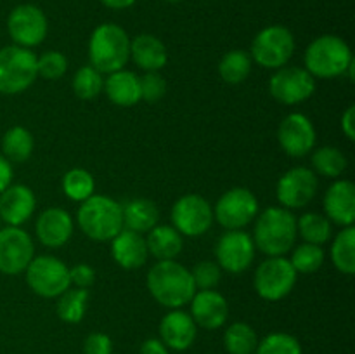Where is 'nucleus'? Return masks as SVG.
Returning a JSON list of instances; mask_svg holds the SVG:
<instances>
[{
  "mask_svg": "<svg viewBox=\"0 0 355 354\" xmlns=\"http://www.w3.org/2000/svg\"><path fill=\"white\" fill-rule=\"evenodd\" d=\"M318 191V177L307 167H295L277 180L276 194L284 208L307 207Z\"/></svg>",
  "mask_w": 355,
  "mask_h": 354,
  "instance_id": "obj_16",
  "label": "nucleus"
},
{
  "mask_svg": "<svg viewBox=\"0 0 355 354\" xmlns=\"http://www.w3.org/2000/svg\"><path fill=\"white\" fill-rule=\"evenodd\" d=\"M89 58L94 68L101 73L123 69L130 59V38L127 31L114 23L99 24L90 35Z\"/></svg>",
  "mask_w": 355,
  "mask_h": 354,
  "instance_id": "obj_3",
  "label": "nucleus"
},
{
  "mask_svg": "<svg viewBox=\"0 0 355 354\" xmlns=\"http://www.w3.org/2000/svg\"><path fill=\"white\" fill-rule=\"evenodd\" d=\"M277 139L286 155L305 156L315 144V128L312 121L302 113H291L281 121Z\"/></svg>",
  "mask_w": 355,
  "mask_h": 354,
  "instance_id": "obj_17",
  "label": "nucleus"
},
{
  "mask_svg": "<svg viewBox=\"0 0 355 354\" xmlns=\"http://www.w3.org/2000/svg\"><path fill=\"white\" fill-rule=\"evenodd\" d=\"M130 58L146 71H159L168 61L166 47L158 37L149 33L137 35L130 40Z\"/></svg>",
  "mask_w": 355,
  "mask_h": 354,
  "instance_id": "obj_24",
  "label": "nucleus"
},
{
  "mask_svg": "<svg viewBox=\"0 0 355 354\" xmlns=\"http://www.w3.org/2000/svg\"><path fill=\"white\" fill-rule=\"evenodd\" d=\"M255 243L248 233L232 229L224 233L215 245V255L220 269L231 274H239L252 266L255 259Z\"/></svg>",
  "mask_w": 355,
  "mask_h": 354,
  "instance_id": "obj_14",
  "label": "nucleus"
},
{
  "mask_svg": "<svg viewBox=\"0 0 355 354\" xmlns=\"http://www.w3.org/2000/svg\"><path fill=\"white\" fill-rule=\"evenodd\" d=\"M191 276H193L194 287L200 288V290H211L218 285L222 278L220 266L217 262H211V260H201L194 266V269L191 271Z\"/></svg>",
  "mask_w": 355,
  "mask_h": 354,
  "instance_id": "obj_40",
  "label": "nucleus"
},
{
  "mask_svg": "<svg viewBox=\"0 0 355 354\" xmlns=\"http://www.w3.org/2000/svg\"><path fill=\"white\" fill-rule=\"evenodd\" d=\"M355 108L354 106H349L347 108L345 113L342 115V130L343 134L347 135V139L349 141H354L355 139Z\"/></svg>",
  "mask_w": 355,
  "mask_h": 354,
  "instance_id": "obj_44",
  "label": "nucleus"
},
{
  "mask_svg": "<svg viewBox=\"0 0 355 354\" xmlns=\"http://www.w3.org/2000/svg\"><path fill=\"white\" fill-rule=\"evenodd\" d=\"M269 90L283 104H298L307 101L315 90V80L305 68H279L269 80Z\"/></svg>",
  "mask_w": 355,
  "mask_h": 354,
  "instance_id": "obj_15",
  "label": "nucleus"
},
{
  "mask_svg": "<svg viewBox=\"0 0 355 354\" xmlns=\"http://www.w3.org/2000/svg\"><path fill=\"white\" fill-rule=\"evenodd\" d=\"M331 259L336 269L343 274H354L355 271V228L347 226L335 238L331 246Z\"/></svg>",
  "mask_w": 355,
  "mask_h": 354,
  "instance_id": "obj_29",
  "label": "nucleus"
},
{
  "mask_svg": "<svg viewBox=\"0 0 355 354\" xmlns=\"http://www.w3.org/2000/svg\"><path fill=\"white\" fill-rule=\"evenodd\" d=\"M26 283L37 295L54 298L69 288V267L58 257L38 255L26 267Z\"/></svg>",
  "mask_w": 355,
  "mask_h": 354,
  "instance_id": "obj_7",
  "label": "nucleus"
},
{
  "mask_svg": "<svg viewBox=\"0 0 355 354\" xmlns=\"http://www.w3.org/2000/svg\"><path fill=\"white\" fill-rule=\"evenodd\" d=\"M298 273L288 259L281 257H269L263 260L255 271L253 285L257 294L270 302L281 301L293 290L297 283Z\"/></svg>",
  "mask_w": 355,
  "mask_h": 354,
  "instance_id": "obj_9",
  "label": "nucleus"
},
{
  "mask_svg": "<svg viewBox=\"0 0 355 354\" xmlns=\"http://www.w3.org/2000/svg\"><path fill=\"white\" fill-rule=\"evenodd\" d=\"M148 288L156 302L170 309L189 304L196 294L191 273L175 260H158L149 269Z\"/></svg>",
  "mask_w": 355,
  "mask_h": 354,
  "instance_id": "obj_1",
  "label": "nucleus"
},
{
  "mask_svg": "<svg viewBox=\"0 0 355 354\" xmlns=\"http://www.w3.org/2000/svg\"><path fill=\"white\" fill-rule=\"evenodd\" d=\"M166 2H172V3H175V2H180V0H166Z\"/></svg>",
  "mask_w": 355,
  "mask_h": 354,
  "instance_id": "obj_48",
  "label": "nucleus"
},
{
  "mask_svg": "<svg viewBox=\"0 0 355 354\" xmlns=\"http://www.w3.org/2000/svg\"><path fill=\"white\" fill-rule=\"evenodd\" d=\"M312 165L321 176L338 177L345 172L347 156L335 146H324L312 155Z\"/></svg>",
  "mask_w": 355,
  "mask_h": 354,
  "instance_id": "obj_35",
  "label": "nucleus"
},
{
  "mask_svg": "<svg viewBox=\"0 0 355 354\" xmlns=\"http://www.w3.org/2000/svg\"><path fill=\"white\" fill-rule=\"evenodd\" d=\"M352 61L349 44L336 35H322L315 38L305 51V69L319 78L345 75Z\"/></svg>",
  "mask_w": 355,
  "mask_h": 354,
  "instance_id": "obj_5",
  "label": "nucleus"
},
{
  "mask_svg": "<svg viewBox=\"0 0 355 354\" xmlns=\"http://www.w3.org/2000/svg\"><path fill=\"white\" fill-rule=\"evenodd\" d=\"M250 71H252V58L245 51H238V49L225 52L218 65V73H220L222 80L231 85L245 82Z\"/></svg>",
  "mask_w": 355,
  "mask_h": 354,
  "instance_id": "obj_31",
  "label": "nucleus"
},
{
  "mask_svg": "<svg viewBox=\"0 0 355 354\" xmlns=\"http://www.w3.org/2000/svg\"><path fill=\"white\" fill-rule=\"evenodd\" d=\"M37 236L42 245L49 248H59L64 245L73 235V219L64 208H47L37 219Z\"/></svg>",
  "mask_w": 355,
  "mask_h": 354,
  "instance_id": "obj_20",
  "label": "nucleus"
},
{
  "mask_svg": "<svg viewBox=\"0 0 355 354\" xmlns=\"http://www.w3.org/2000/svg\"><path fill=\"white\" fill-rule=\"evenodd\" d=\"M68 69V59L59 51L44 52L37 59V73L47 80H59Z\"/></svg>",
  "mask_w": 355,
  "mask_h": 354,
  "instance_id": "obj_39",
  "label": "nucleus"
},
{
  "mask_svg": "<svg viewBox=\"0 0 355 354\" xmlns=\"http://www.w3.org/2000/svg\"><path fill=\"white\" fill-rule=\"evenodd\" d=\"M224 346L229 354H255L259 339L248 323H232L224 333Z\"/></svg>",
  "mask_w": 355,
  "mask_h": 354,
  "instance_id": "obj_30",
  "label": "nucleus"
},
{
  "mask_svg": "<svg viewBox=\"0 0 355 354\" xmlns=\"http://www.w3.org/2000/svg\"><path fill=\"white\" fill-rule=\"evenodd\" d=\"M37 56L26 47L7 45L0 49V94L14 96L37 80Z\"/></svg>",
  "mask_w": 355,
  "mask_h": 354,
  "instance_id": "obj_6",
  "label": "nucleus"
},
{
  "mask_svg": "<svg viewBox=\"0 0 355 354\" xmlns=\"http://www.w3.org/2000/svg\"><path fill=\"white\" fill-rule=\"evenodd\" d=\"M73 92L80 99H96L104 89L103 73L97 71L94 66H83L73 76Z\"/></svg>",
  "mask_w": 355,
  "mask_h": 354,
  "instance_id": "obj_36",
  "label": "nucleus"
},
{
  "mask_svg": "<svg viewBox=\"0 0 355 354\" xmlns=\"http://www.w3.org/2000/svg\"><path fill=\"white\" fill-rule=\"evenodd\" d=\"M89 305V290L83 288H68L59 295L58 316L64 323L82 321Z\"/></svg>",
  "mask_w": 355,
  "mask_h": 354,
  "instance_id": "obj_32",
  "label": "nucleus"
},
{
  "mask_svg": "<svg viewBox=\"0 0 355 354\" xmlns=\"http://www.w3.org/2000/svg\"><path fill=\"white\" fill-rule=\"evenodd\" d=\"M69 281L71 285H75L76 288H90L96 281V271L94 267H90L89 264H78V266L71 267L69 269Z\"/></svg>",
  "mask_w": 355,
  "mask_h": 354,
  "instance_id": "obj_43",
  "label": "nucleus"
},
{
  "mask_svg": "<svg viewBox=\"0 0 355 354\" xmlns=\"http://www.w3.org/2000/svg\"><path fill=\"white\" fill-rule=\"evenodd\" d=\"M196 323L184 311H170L159 323L162 342L173 351H186L196 340Z\"/></svg>",
  "mask_w": 355,
  "mask_h": 354,
  "instance_id": "obj_21",
  "label": "nucleus"
},
{
  "mask_svg": "<svg viewBox=\"0 0 355 354\" xmlns=\"http://www.w3.org/2000/svg\"><path fill=\"white\" fill-rule=\"evenodd\" d=\"M141 354H168V347L159 339H148L142 342Z\"/></svg>",
  "mask_w": 355,
  "mask_h": 354,
  "instance_id": "obj_46",
  "label": "nucleus"
},
{
  "mask_svg": "<svg viewBox=\"0 0 355 354\" xmlns=\"http://www.w3.org/2000/svg\"><path fill=\"white\" fill-rule=\"evenodd\" d=\"M111 242V255L123 269H137L148 260V245L141 233L121 229Z\"/></svg>",
  "mask_w": 355,
  "mask_h": 354,
  "instance_id": "obj_23",
  "label": "nucleus"
},
{
  "mask_svg": "<svg viewBox=\"0 0 355 354\" xmlns=\"http://www.w3.org/2000/svg\"><path fill=\"white\" fill-rule=\"evenodd\" d=\"M96 189L92 174L85 169H71L62 177V191L73 201H85Z\"/></svg>",
  "mask_w": 355,
  "mask_h": 354,
  "instance_id": "obj_34",
  "label": "nucleus"
},
{
  "mask_svg": "<svg viewBox=\"0 0 355 354\" xmlns=\"http://www.w3.org/2000/svg\"><path fill=\"white\" fill-rule=\"evenodd\" d=\"M295 52V38L288 28L281 24L263 28L252 44V58L262 68L279 69L286 65Z\"/></svg>",
  "mask_w": 355,
  "mask_h": 354,
  "instance_id": "obj_8",
  "label": "nucleus"
},
{
  "mask_svg": "<svg viewBox=\"0 0 355 354\" xmlns=\"http://www.w3.org/2000/svg\"><path fill=\"white\" fill-rule=\"evenodd\" d=\"M83 353L85 354H111L113 353V342L106 333H90L83 342Z\"/></svg>",
  "mask_w": 355,
  "mask_h": 354,
  "instance_id": "obj_42",
  "label": "nucleus"
},
{
  "mask_svg": "<svg viewBox=\"0 0 355 354\" xmlns=\"http://www.w3.org/2000/svg\"><path fill=\"white\" fill-rule=\"evenodd\" d=\"M291 266L297 273L311 274L315 273L324 262V250L321 245H312V243H302L295 248L293 257L290 259Z\"/></svg>",
  "mask_w": 355,
  "mask_h": 354,
  "instance_id": "obj_37",
  "label": "nucleus"
},
{
  "mask_svg": "<svg viewBox=\"0 0 355 354\" xmlns=\"http://www.w3.org/2000/svg\"><path fill=\"white\" fill-rule=\"evenodd\" d=\"M47 30L49 24L45 14L31 3H21L14 7L7 17V31L14 45L19 47L30 49L40 45L47 37Z\"/></svg>",
  "mask_w": 355,
  "mask_h": 354,
  "instance_id": "obj_11",
  "label": "nucleus"
},
{
  "mask_svg": "<svg viewBox=\"0 0 355 354\" xmlns=\"http://www.w3.org/2000/svg\"><path fill=\"white\" fill-rule=\"evenodd\" d=\"M104 89H106L111 103H114L116 106H134L142 99L141 80L134 71H127V69L110 73L104 82Z\"/></svg>",
  "mask_w": 355,
  "mask_h": 354,
  "instance_id": "obj_25",
  "label": "nucleus"
},
{
  "mask_svg": "<svg viewBox=\"0 0 355 354\" xmlns=\"http://www.w3.org/2000/svg\"><path fill=\"white\" fill-rule=\"evenodd\" d=\"M12 183V165L3 155H0V193Z\"/></svg>",
  "mask_w": 355,
  "mask_h": 354,
  "instance_id": "obj_45",
  "label": "nucleus"
},
{
  "mask_svg": "<svg viewBox=\"0 0 355 354\" xmlns=\"http://www.w3.org/2000/svg\"><path fill=\"white\" fill-rule=\"evenodd\" d=\"M297 229L305 239V243L312 245H322L331 238V222L328 217L321 214L309 212L297 221Z\"/></svg>",
  "mask_w": 355,
  "mask_h": 354,
  "instance_id": "obj_33",
  "label": "nucleus"
},
{
  "mask_svg": "<svg viewBox=\"0 0 355 354\" xmlns=\"http://www.w3.org/2000/svg\"><path fill=\"white\" fill-rule=\"evenodd\" d=\"M297 235V217L284 207H270L257 221L253 243L269 257H281L293 248Z\"/></svg>",
  "mask_w": 355,
  "mask_h": 354,
  "instance_id": "obj_2",
  "label": "nucleus"
},
{
  "mask_svg": "<svg viewBox=\"0 0 355 354\" xmlns=\"http://www.w3.org/2000/svg\"><path fill=\"white\" fill-rule=\"evenodd\" d=\"M76 219L83 235L96 242L113 239L123 229V212L120 203L104 194H92L82 201Z\"/></svg>",
  "mask_w": 355,
  "mask_h": 354,
  "instance_id": "obj_4",
  "label": "nucleus"
},
{
  "mask_svg": "<svg viewBox=\"0 0 355 354\" xmlns=\"http://www.w3.org/2000/svg\"><path fill=\"white\" fill-rule=\"evenodd\" d=\"M0 229H2V219H0Z\"/></svg>",
  "mask_w": 355,
  "mask_h": 354,
  "instance_id": "obj_49",
  "label": "nucleus"
},
{
  "mask_svg": "<svg viewBox=\"0 0 355 354\" xmlns=\"http://www.w3.org/2000/svg\"><path fill=\"white\" fill-rule=\"evenodd\" d=\"M106 7L114 10H121V9H128L135 3V0H101Z\"/></svg>",
  "mask_w": 355,
  "mask_h": 354,
  "instance_id": "obj_47",
  "label": "nucleus"
},
{
  "mask_svg": "<svg viewBox=\"0 0 355 354\" xmlns=\"http://www.w3.org/2000/svg\"><path fill=\"white\" fill-rule=\"evenodd\" d=\"M37 200L33 191L24 184H10L0 193V219L7 226L19 228L33 215Z\"/></svg>",
  "mask_w": 355,
  "mask_h": 354,
  "instance_id": "obj_18",
  "label": "nucleus"
},
{
  "mask_svg": "<svg viewBox=\"0 0 355 354\" xmlns=\"http://www.w3.org/2000/svg\"><path fill=\"white\" fill-rule=\"evenodd\" d=\"M121 212H123L125 229H130V231L149 233L158 224V207L155 205V201L146 200V198L128 201L125 207H121Z\"/></svg>",
  "mask_w": 355,
  "mask_h": 354,
  "instance_id": "obj_27",
  "label": "nucleus"
},
{
  "mask_svg": "<svg viewBox=\"0 0 355 354\" xmlns=\"http://www.w3.org/2000/svg\"><path fill=\"white\" fill-rule=\"evenodd\" d=\"M229 304L215 290H200L191 298V318L207 330H217L227 321Z\"/></svg>",
  "mask_w": 355,
  "mask_h": 354,
  "instance_id": "obj_19",
  "label": "nucleus"
},
{
  "mask_svg": "<svg viewBox=\"0 0 355 354\" xmlns=\"http://www.w3.org/2000/svg\"><path fill=\"white\" fill-rule=\"evenodd\" d=\"M324 210L335 224L354 226L355 221V186L350 180H336L324 196Z\"/></svg>",
  "mask_w": 355,
  "mask_h": 354,
  "instance_id": "obj_22",
  "label": "nucleus"
},
{
  "mask_svg": "<svg viewBox=\"0 0 355 354\" xmlns=\"http://www.w3.org/2000/svg\"><path fill=\"white\" fill-rule=\"evenodd\" d=\"M259 214V200L246 187H232L225 191L217 201L214 217L227 231L241 229L253 221Z\"/></svg>",
  "mask_w": 355,
  "mask_h": 354,
  "instance_id": "obj_10",
  "label": "nucleus"
},
{
  "mask_svg": "<svg viewBox=\"0 0 355 354\" xmlns=\"http://www.w3.org/2000/svg\"><path fill=\"white\" fill-rule=\"evenodd\" d=\"M35 257L33 239L16 226L0 229V273L16 276L26 271Z\"/></svg>",
  "mask_w": 355,
  "mask_h": 354,
  "instance_id": "obj_13",
  "label": "nucleus"
},
{
  "mask_svg": "<svg viewBox=\"0 0 355 354\" xmlns=\"http://www.w3.org/2000/svg\"><path fill=\"white\" fill-rule=\"evenodd\" d=\"M255 354H302V346L290 333H270L257 346Z\"/></svg>",
  "mask_w": 355,
  "mask_h": 354,
  "instance_id": "obj_38",
  "label": "nucleus"
},
{
  "mask_svg": "<svg viewBox=\"0 0 355 354\" xmlns=\"http://www.w3.org/2000/svg\"><path fill=\"white\" fill-rule=\"evenodd\" d=\"M35 139L28 128L16 125L10 127L2 137V155L12 163H23L31 156Z\"/></svg>",
  "mask_w": 355,
  "mask_h": 354,
  "instance_id": "obj_28",
  "label": "nucleus"
},
{
  "mask_svg": "<svg viewBox=\"0 0 355 354\" xmlns=\"http://www.w3.org/2000/svg\"><path fill=\"white\" fill-rule=\"evenodd\" d=\"M141 80V97L148 103H156L166 94V82L158 71H148Z\"/></svg>",
  "mask_w": 355,
  "mask_h": 354,
  "instance_id": "obj_41",
  "label": "nucleus"
},
{
  "mask_svg": "<svg viewBox=\"0 0 355 354\" xmlns=\"http://www.w3.org/2000/svg\"><path fill=\"white\" fill-rule=\"evenodd\" d=\"M148 252L158 260H173L182 250V235L173 226H155L149 231Z\"/></svg>",
  "mask_w": 355,
  "mask_h": 354,
  "instance_id": "obj_26",
  "label": "nucleus"
},
{
  "mask_svg": "<svg viewBox=\"0 0 355 354\" xmlns=\"http://www.w3.org/2000/svg\"><path fill=\"white\" fill-rule=\"evenodd\" d=\"M172 222L180 235L196 238L214 224V208L200 194H186L173 203Z\"/></svg>",
  "mask_w": 355,
  "mask_h": 354,
  "instance_id": "obj_12",
  "label": "nucleus"
}]
</instances>
